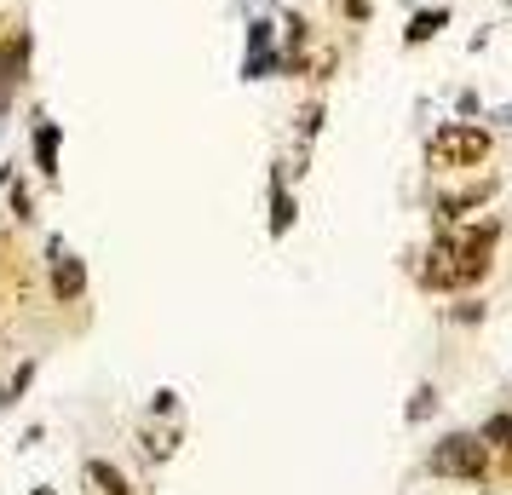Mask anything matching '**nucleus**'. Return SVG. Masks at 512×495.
Masks as SVG:
<instances>
[{
    "mask_svg": "<svg viewBox=\"0 0 512 495\" xmlns=\"http://www.w3.org/2000/svg\"><path fill=\"white\" fill-rule=\"evenodd\" d=\"M495 236H501L495 225L438 236V242H432V254H426V265H420V283H426V288H472L489 271Z\"/></svg>",
    "mask_w": 512,
    "mask_h": 495,
    "instance_id": "f257e3e1",
    "label": "nucleus"
},
{
    "mask_svg": "<svg viewBox=\"0 0 512 495\" xmlns=\"http://www.w3.org/2000/svg\"><path fill=\"white\" fill-rule=\"evenodd\" d=\"M29 75H35V29L6 24L0 29V121L12 116V104L24 98Z\"/></svg>",
    "mask_w": 512,
    "mask_h": 495,
    "instance_id": "f03ea898",
    "label": "nucleus"
},
{
    "mask_svg": "<svg viewBox=\"0 0 512 495\" xmlns=\"http://www.w3.org/2000/svg\"><path fill=\"white\" fill-rule=\"evenodd\" d=\"M484 156H489V133L472 127V121H443L438 133H432V144H426V162L438 167V173H466Z\"/></svg>",
    "mask_w": 512,
    "mask_h": 495,
    "instance_id": "7ed1b4c3",
    "label": "nucleus"
},
{
    "mask_svg": "<svg viewBox=\"0 0 512 495\" xmlns=\"http://www.w3.org/2000/svg\"><path fill=\"white\" fill-rule=\"evenodd\" d=\"M87 288H93L87 260L75 254L64 236H47V294H52V306H81Z\"/></svg>",
    "mask_w": 512,
    "mask_h": 495,
    "instance_id": "20e7f679",
    "label": "nucleus"
},
{
    "mask_svg": "<svg viewBox=\"0 0 512 495\" xmlns=\"http://www.w3.org/2000/svg\"><path fill=\"white\" fill-rule=\"evenodd\" d=\"M29 167H35V179H47V190H58V179H64V121H52L47 110H35V121H29Z\"/></svg>",
    "mask_w": 512,
    "mask_h": 495,
    "instance_id": "39448f33",
    "label": "nucleus"
},
{
    "mask_svg": "<svg viewBox=\"0 0 512 495\" xmlns=\"http://www.w3.org/2000/svg\"><path fill=\"white\" fill-rule=\"evenodd\" d=\"M432 472H438V478H472V484H478V478H484L489 472V455H484V438H443L438 449H432Z\"/></svg>",
    "mask_w": 512,
    "mask_h": 495,
    "instance_id": "423d86ee",
    "label": "nucleus"
},
{
    "mask_svg": "<svg viewBox=\"0 0 512 495\" xmlns=\"http://www.w3.org/2000/svg\"><path fill=\"white\" fill-rule=\"evenodd\" d=\"M242 75H248V81H265V75H282L277 24H271V18H254V24H248V58H242Z\"/></svg>",
    "mask_w": 512,
    "mask_h": 495,
    "instance_id": "0eeeda50",
    "label": "nucleus"
},
{
    "mask_svg": "<svg viewBox=\"0 0 512 495\" xmlns=\"http://www.w3.org/2000/svg\"><path fill=\"white\" fill-rule=\"evenodd\" d=\"M489 190H495V179H478V185L455 190V196H438V213H443V219H461V213H472L478 202H484Z\"/></svg>",
    "mask_w": 512,
    "mask_h": 495,
    "instance_id": "6e6552de",
    "label": "nucleus"
},
{
    "mask_svg": "<svg viewBox=\"0 0 512 495\" xmlns=\"http://www.w3.org/2000/svg\"><path fill=\"white\" fill-rule=\"evenodd\" d=\"M87 490L93 495H133V484H127L121 467H110V461H87Z\"/></svg>",
    "mask_w": 512,
    "mask_h": 495,
    "instance_id": "1a4fd4ad",
    "label": "nucleus"
},
{
    "mask_svg": "<svg viewBox=\"0 0 512 495\" xmlns=\"http://www.w3.org/2000/svg\"><path fill=\"white\" fill-rule=\"evenodd\" d=\"M443 24H449V12H443V6H432V12H415V18H409V29H403V47H426V41H432Z\"/></svg>",
    "mask_w": 512,
    "mask_h": 495,
    "instance_id": "9d476101",
    "label": "nucleus"
},
{
    "mask_svg": "<svg viewBox=\"0 0 512 495\" xmlns=\"http://www.w3.org/2000/svg\"><path fill=\"white\" fill-rule=\"evenodd\" d=\"M288 225H294V196L282 179H271V236H288Z\"/></svg>",
    "mask_w": 512,
    "mask_h": 495,
    "instance_id": "9b49d317",
    "label": "nucleus"
},
{
    "mask_svg": "<svg viewBox=\"0 0 512 495\" xmlns=\"http://www.w3.org/2000/svg\"><path fill=\"white\" fill-rule=\"evenodd\" d=\"M6 190H12V219L29 225V219H35V190H29V185H6Z\"/></svg>",
    "mask_w": 512,
    "mask_h": 495,
    "instance_id": "f8f14e48",
    "label": "nucleus"
},
{
    "mask_svg": "<svg viewBox=\"0 0 512 495\" xmlns=\"http://www.w3.org/2000/svg\"><path fill=\"white\" fill-rule=\"evenodd\" d=\"M484 444H495V449H512V415H495V421L484 426Z\"/></svg>",
    "mask_w": 512,
    "mask_h": 495,
    "instance_id": "ddd939ff",
    "label": "nucleus"
},
{
    "mask_svg": "<svg viewBox=\"0 0 512 495\" xmlns=\"http://www.w3.org/2000/svg\"><path fill=\"white\" fill-rule=\"evenodd\" d=\"M328 6H334V12H340V18H346V24H369V0H328Z\"/></svg>",
    "mask_w": 512,
    "mask_h": 495,
    "instance_id": "4468645a",
    "label": "nucleus"
},
{
    "mask_svg": "<svg viewBox=\"0 0 512 495\" xmlns=\"http://www.w3.org/2000/svg\"><path fill=\"white\" fill-rule=\"evenodd\" d=\"M6 24H12V18H6V0H0V29H6Z\"/></svg>",
    "mask_w": 512,
    "mask_h": 495,
    "instance_id": "2eb2a0df",
    "label": "nucleus"
},
{
    "mask_svg": "<svg viewBox=\"0 0 512 495\" xmlns=\"http://www.w3.org/2000/svg\"><path fill=\"white\" fill-rule=\"evenodd\" d=\"M35 495H52V490H35Z\"/></svg>",
    "mask_w": 512,
    "mask_h": 495,
    "instance_id": "dca6fc26",
    "label": "nucleus"
}]
</instances>
